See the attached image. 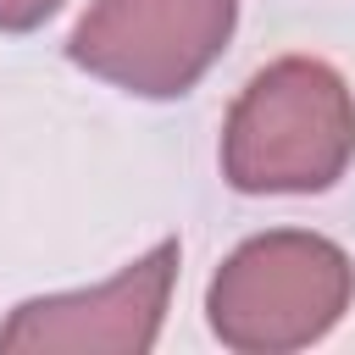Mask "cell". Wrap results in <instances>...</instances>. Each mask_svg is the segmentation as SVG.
Returning a JSON list of instances; mask_svg holds the SVG:
<instances>
[{
	"label": "cell",
	"mask_w": 355,
	"mask_h": 355,
	"mask_svg": "<svg viewBox=\"0 0 355 355\" xmlns=\"http://www.w3.org/2000/svg\"><path fill=\"white\" fill-rule=\"evenodd\" d=\"M355 155V100L322 61L288 55L266 67L233 105L222 133V172L244 194L327 189Z\"/></svg>",
	"instance_id": "obj_1"
},
{
	"label": "cell",
	"mask_w": 355,
	"mask_h": 355,
	"mask_svg": "<svg viewBox=\"0 0 355 355\" xmlns=\"http://www.w3.org/2000/svg\"><path fill=\"white\" fill-rule=\"evenodd\" d=\"M349 261L316 233L250 239L211 283V327L233 349H300L349 305Z\"/></svg>",
	"instance_id": "obj_2"
},
{
	"label": "cell",
	"mask_w": 355,
	"mask_h": 355,
	"mask_svg": "<svg viewBox=\"0 0 355 355\" xmlns=\"http://www.w3.org/2000/svg\"><path fill=\"white\" fill-rule=\"evenodd\" d=\"M239 0H94L72 61L133 94H183L227 44Z\"/></svg>",
	"instance_id": "obj_3"
},
{
	"label": "cell",
	"mask_w": 355,
	"mask_h": 355,
	"mask_svg": "<svg viewBox=\"0 0 355 355\" xmlns=\"http://www.w3.org/2000/svg\"><path fill=\"white\" fill-rule=\"evenodd\" d=\"M172 272H178V244L166 239L94 294L28 300L0 327V349H116V355H139V349L155 344Z\"/></svg>",
	"instance_id": "obj_4"
},
{
	"label": "cell",
	"mask_w": 355,
	"mask_h": 355,
	"mask_svg": "<svg viewBox=\"0 0 355 355\" xmlns=\"http://www.w3.org/2000/svg\"><path fill=\"white\" fill-rule=\"evenodd\" d=\"M61 0H0V28H33L55 11Z\"/></svg>",
	"instance_id": "obj_5"
}]
</instances>
